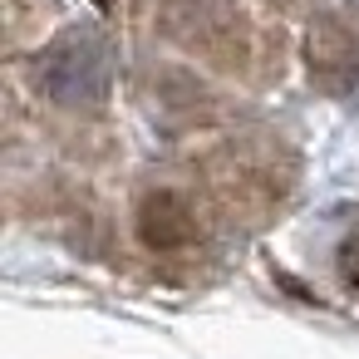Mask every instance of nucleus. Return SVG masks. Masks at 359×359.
Listing matches in <instances>:
<instances>
[{
  "instance_id": "1",
  "label": "nucleus",
  "mask_w": 359,
  "mask_h": 359,
  "mask_svg": "<svg viewBox=\"0 0 359 359\" xmlns=\"http://www.w3.org/2000/svg\"><path fill=\"white\" fill-rule=\"evenodd\" d=\"M143 236H148L153 246H182V241L192 236L187 207H182L177 197H168V192L148 197V202H143Z\"/></svg>"
}]
</instances>
